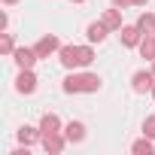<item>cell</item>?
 Masks as SVG:
<instances>
[{
	"label": "cell",
	"instance_id": "obj_1",
	"mask_svg": "<svg viewBox=\"0 0 155 155\" xmlns=\"http://www.w3.org/2000/svg\"><path fill=\"white\" fill-rule=\"evenodd\" d=\"M101 88V76L94 73H82V76H67L64 79V91H97Z\"/></svg>",
	"mask_w": 155,
	"mask_h": 155
},
{
	"label": "cell",
	"instance_id": "obj_9",
	"mask_svg": "<svg viewBox=\"0 0 155 155\" xmlns=\"http://www.w3.org/2000/svg\"><path fill=\"white\" fill-rule=\"evenodd\" d=\"M64 137H67L70 143H73V140H76V143H79V140L85 137V125H82V122H70V125L64 128Z\"/></svg>",
	"mask_w": 155,
	"mask_h": 155
},
{
	"label": "cell",
	"instance_id": "obj_3",
	"mask_svg": "<svg viewBox=\"0 0 155 155\" xmlns=\"http://www.w3.org/2000/svg\"><path fill=\"white\" fill-rule=\"evenodd\" d=\"M34 49H37V55H40V58H49L52 52H61V43H58V37H52V34H49V37H43Z\"/></svg>",
	"mask_w": 155,
	"mask_h": 155
},
{
	"label": "cell",
	"instance_id": "obj_23",
	"mask_svg": "<svg viewBox=\"0 0 155 155\" xmlns=\"http://www.w3.org/2000/svg\"><path fill=\"white\" fill-rule=\"evenodd\" d=\"M152 97H155V88H152Z\"/></svg>",
	"mask_w": 155,
	"mask_h": 155
},
{
	"label": "cell",
	"instance_id": "obj_15",
	"mask_svg": "<svg viewBox=\"0 0 155 155\" xmlns=\"http://www.w3.org/2000/svg\"><path fill=\"white\" fill-rule=\"evenodd\" d=\"M91 61H94V52L88 46H79V67H88Z\"/></svg>",
	"mask_w": 155,
	"mask_h": 155
},
{
	"label": "cell",
	"instance_id": "obj_19",
	"mask_svg": "<svg viewBox=\"0 0 155 155\" xmlns=\"http://www.w3.org/2000/svg\"><path fill=\"white\" fill-rule=\"evenodd\" d=\"M3 52H6V55H15V49H12V37H9V34L3 37Z\"/></svg>",
	"mask_w": 155,
	"mask_h": 155
},
{
	"label": "cell",
	"instance_id": "obj_16",
	"mask_svg": "<svg viewBox=\"0 0 155 155\" xmlns=\"http://www.w3.org/2000/svg\"><path fill=\"white\" fill-rule=\"evenodd\" d=\"M18 140H21V143H25V146H31V143H34V140H37V131H34V128H28V125H25V128H21V131H18Z\"/></svg>",
	"mask_w": 155,
	"mask_h": 155
},
{
	"label": "cell",
	"instance_id": "obj_8",
	"mask_svg": "<svg viewBox=\"0 0 155 155\" xmlns=\"http://www.w3.org/2000/svg\"><path fill=\"white\" fill-rule=\"evenodd\" d=\"M64 143H67V137H61V134H46L43 137V149L46 152H61Z\"/></svg>",
	"mask_w": 155,
	"mask_h": 155
},
{
	"label": "cell",
	"instance_id": "obj_25",
	"mask_svg": "<svg viewBox=\"0 0 155 155\" xmlns=\"http://www.w3.org/2000/svg\"><path fill=\"white\" fill-rule=\"evenodd\" d=\"M152 73H155V67H152Z\"/></svg>",
	"mask_w": 155,
	"mask_h": 155
},
{
	"label": "cell",
	"instance_id": "obj_7",
	"mask_svg": "<svg viewBox=\"0 0 155 155\" xmlns=\"http://www.w3.org/2000/svg\"><path fill=\"white\" fill-rule=\"evenodd\" d=\"M58 128H61V122H58V116H52V113H46L43 119H40V134L46 137V134H58Z\"/></svg>",
	"mask_w": 155,
	"mask_h": 155
},
{
	"label": "cell",
	"instance_id": "obj_24",
	"mask_svg": "<svg viewBox=\"0 0 155 155\" xmlns=\"http://www.w3.org/2000/svg\"><path fill=\"white\" fill-rule=\"evenodd\" d=\"M76 3H82V0H76Z\"/></svg>",
	"mask_w": 155,
	"mask_h": 155
},
{
	"label": "cell",
	"instance_id": "obj_4",
	"mask_svg": "<svg viewBox=\"0 0 155 155\" xmlns=\"http://www.w3.org/2000/svg\"><path fill=\"white\" fill-rule=\"evenodd\" d=\"M149 88H155V73H146V70L134 73V91H149Z\"/></svg>",
	"mask_w": 155,
	"mask_h": 155
},
{
	"label": "cell",
	"instance_id": "obj_10",
	"mask_svg": "<svg viewBox=\"0 0 155 155\" xmlns=\"http://www.w3.org/2000/svg\"><path fill=\"white\" fill-rule=\"evenodd\" d=\"M107 31H110V28H107L104 21H94V25H88V40H91V43H101V40L107 37Z\"/></svg>",
	"mask_w": 155,
	"mask_h": 155
},
{
	"label": "cell",
	"instance_id": "obj_6",
	"mask_svg": "<svg viewBox=\"0 0 155 155\" xmlns=\"http://www.w3.org/2000/svg\"><path fill=\"white\" fill-rule=\"evenodd\" d=\"M37 58H40L37 49H15V64H18V67H34Z\"/></svg>",
	"mask_w": 155,
	"mask_h": 155
},
{
	"label": "cell",
	"instance_id": "obj_17",
	"mask_svg": "<svg viewBox=\"0 0 155 155\" xmlns=\"http://www.w3.org/2000/svg\"><path fill=\"white\" fill-rule=\"evenodd\" d=\"M131 149H134L137 155H143V152H146V155H152V143H149V140H137Z\"/></svg>",
	"mask_w": 155,
	"mask_h": 155
},
{
	"label": "cell",
	"instance_id": "obj_22",
	"mask_svg": "<svg viewBox=\"0 0 155 155\" xmlns=\"http://www.w3.org/2000/svg\"><path fill=\"white\" fill-rule=\"evenodd\" d=\"M134 3H146V0H134Z\"/></svg>",
	"mask_w": 155,
	"mask_h": 155
},
{
	"label": "cell",
	"instance_id": "obj_14",
	"mask_svg": "<svg viewBox=\"0 0 155 155\" xmlns=\"http://www.w3.org/2000/svg\"><path fill=\"white\" fill-rule=\"evenodd\" d=\"M137 28L146 31V34H155V15H140L137 18Z\"/></svg>",
	"mask_w": 155,
	"mask_h": 155
},
{
	"label": "cell",
	"instance_id": "obj_12",
	"mask_svg": "<svg viewBox=\"0 0 155 155\" xmlns=\"http://www.w3.org/2000/svg\"><path fill=\"white\" fill-rule=\"evenodd\" d=\"M104 25H107V28H113V31H116V28H122V12H119V6H116V9H110V12L104 15Z\"/></svg>",
	"mask_w": 155,
	"mask_h": 155
},
{
	"label": "cell",
	"instance_id": "obj_18",
	"mask_svg": "<svg viewBox=\"0 0 155 155\" xmlns=\"http://www.w3.org/2000/svg\"><path fill=\"white\" fill-rule=\"evenodd\" d=\"M143 134H146V137H155V116H149V119L143 122Z\"/></svg>",
	"mask_w": 155,
	"mask_h": 155
},
{
	"label": "cell",
	"instance_id": "obj_20",
	"mask_svg": "<svg viewBox=\"0 0 155 155\" xmlns=\"http://www.w3.org/2000/svg\"><path fill=\"white\" fill-rule=\"evenodd\" d=\"M128 3H134V0H113V6H119V9H122V6H128Z\"/></svg>",
	"mask_w": 155,
	"mask_h": 155
},
{
	"label": "cell",
	"instance_id": "obj_13",
	"mask_svg": "<svg viewBox=\"0 0 155 155\" xmlns=\"http://www.w3.org/2000/svg\"><path fill=\"white\" fill-rule=\"evenodd\" d=\"M140 52H143V58H152L155 61V37L152 34H146V40L140 43Z\"/></svg>",
	"mask_w": 155,
	"mask_h": 155
},
{
	"label": "cell",
	"instance_id": "obj_2",
	"mask_svg": "<svg viewBox=\"0 0 155 155\" xmlns=\"http://www.w3.org/2000/svg\"><path fill=\"white\" fill-rule=\"evenodd\" d=\"M15 88H18L21 94H31V91L37 88V76L31 73V67H21V73H18V79H15Z\"/></svg>",
	"mask_w": 155,
	"mask_h": 155
},
{
	"label": "cell",
	"instance_id": "obj_5",
	"mask_svg": "<svg viewBox=\"0 0 155 155\" xmlns=\"http://www.w3.org/2000/svg\"><path fill=\"white\" fill-rule=\"evenodd\" d=\"M61 64L64 67H79V46H61Z\"/></svg>",
	"mask_w": 155,
	"mask_h": 155
},
{
	"label": "cell",
	"instance_id": "obj_21",
	"mask_svg": "<svg viewBox=\"0 0 155 155\" xmlns=\"http://www.w3.org/2000/svg\"><path fill=\"white\" fill-rule=\"evenodd\" d=\"M3 3H18V0H3Z\"/></svg>",
	"mask_w": 155,
	"mask_h": 155
},
{
	"label": "cell",
	"instance_id": "obj_11",
	"mask_svg": "<svg viewBox=\"0 0 155 155\" xmlns=\"http://www.w3.org/2000/svg\"><path fill=\"white\" fill-rule=\"evenodd\" d=\"M122 43L125 46H137L140 43V28H122Z\"/></svg>",
	"mask_w": 155,
	"mask_h": 155
}]
</instances>
